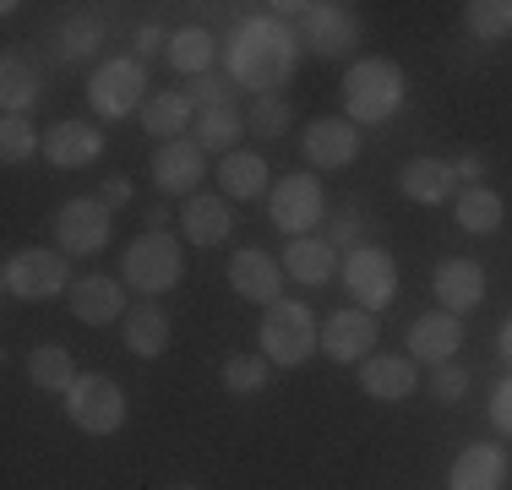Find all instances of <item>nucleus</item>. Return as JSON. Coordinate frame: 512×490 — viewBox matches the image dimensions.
<instances>
[{
    "label": "nucleus",
    "mask_w": 512,
    "mask_h": 490,
    "mask_svg": "<svg viewBox=\"0 0 512 490\" xmlns=\"http://www.w3.org/2000/svg\"><path fill=\"white\" fill-rule=\"evenodd\" d=\"M295 66H300V33L289 28V22H278V17L240 22V28L229 33V44H224L229 82H235L240 93H256V98L278 93L289 77H295Z\"/></svg>",
    "instance_id": "f257e3e1"
},
{
    "label": "nucleus",
    "mask_w": 512,
    "mask_h": 490,
    "mask_svg": "<svg viewBox=\"0 0 512 490\" xmlns=\"http://www.w3.org/2000/svg\"><path fill=\"white\" fill-rule=\"evenodd\" d=\"M409 98V77L398 60L387 55H365V60H349L344 71V115L355 120V126H382V120H393L398 109H404Z\"/></svg>",
    "instance_id": "f03ea898"
},
{
    "label": "nucleus",
    "mask_w": 512,
    "mask_h": 490,
    "mask_svg": "<svg viewBox=\"0 0 512 490\" xmlns=\"http://www.w3.org/2000/svg\"><path fill=\"white\" fill-rule=\"evenodd\" d=\"M0 289H6L11 300H28V305L71 294V256L60 251V245H22V251H11L6 267H0Z\"/></svg>",
    "instance_id": "7ed1b4c3"
},
{
    "label": "nucleus",
    "mask_w": 512,
    "mask_h": 490,
    "mask_svg": "<svg viewBox=\"0 0 512 490\" xmlns=\"http://www.w3.org/2000/svg\"><path fill=\"white\" fill-rule=\"evenodd\" d=\"M180 278H186V251H180V240L164 235V229H142V235L120 251V284L148 294V300L164 289H175Z\"/></svg>",
    "instance_id": "20e7f679"
},
{
    "label": "nucleus",
    "mask_w": 512,
    "mask_h": 490,
    "mask_svg": "<svg viewBox=\"0 0 512 490\" xmlns=\"http://www.w3.org/2000/svg\"><path fill=\"white\" fill-rule=\"evenodd\" d=\"M256 343H262V354L273 365H284V371H295V365H306L316 349H322V327H316V311L300 300H273L262 316V333H256Z\"/></svg>",
    "instance_id": "39448f33"
},
{
    "label": "nucleus",
    "mask_w": 512,
    "mask_h": 490,
    "mask_svg": "<svg viewBox=\"0 0 512 490\" xmlns=\"http://www.w3.org/2000/svg\"><path fill=\"white\" fill-rule=\"evenodd\" d=\"M148 66L137 55H109L88 71V104L99 120H126V115H142L148 104Z\"/></svg>",
    "instance_id": "423d86ee"
},
{
    "label": "nucleus",
    "mask_w": 512,
    "mask_h": 490,
    "mask_svg": "<svg viewBox=\"0 0 512 490\" xmlns=\"http://www.w3.org/2000/svg\"><path fill=\"white\" fill-rule=\"evenodd\" d=\"M273 11H289L295 17V33H300V49L322 60H344L360 49V17L355 6H322V0H300V6H273Z\"/></svg>",
    "instance_id": "0eeeda50"
},
{
    "label": "nucleus",
    "mask_w": 512,
    "mask_h": 490,
    "mask_svg": "<svg viewBox=\"0 0 512 490\" xmlns=\"http://www.w3.org/2000/svg\"><path fill=\"white\" fill-rule=\"evenodd\" d=\"M126 414H131L126 387H120L115 376H104V371L77 376V387L66 392V420L77 425V431H88V436H115L120 425H126Z\"/></svg>",
    "instance_id": "6e6552de"
},
{
    "label": "nucleus",
    "mask_w": 512,
    "mask_h": 490,
    "mask_svg": "<svg viewBox=\"0 0 512 490\" xmlns=\"http://www.w3.org/2000/svg\"><path fill=\"white\" fill-rule=\"evenodd\" d=\"M338 278H344L349 300H355L360 311H387V305L398 300V262L382 245H355V251H344Z\"/></svg>",
    "instance_id": "1a4fd4ad"
},
{
    "label": "nucleus",
    "mask_w": 512,
    "mask_h": 490,
    "mask_svg": "<svg viewBox=\"0 0 512 490\" xmlns=\"http://www.w3.org/2000/svg\"><path fill=\"white\" fill-rule=\"evenodd\" d=\"M322 213H327V196H322V180H316L311 169L284 175L267 191V218H273V229H284L289 240L311 235V229L322 224Z\"/></svg>",
    "instance_id": "9d476101"
},
{
    "label": "nucleus",
    "mask_w": 512,
    "mask_h": 490,
    "mask_svg": "<svg viewBox=\"0 0 512 490\" xmlns=\"http://www.w3.org/2000/svg\"><path fill=\"white\" fill-rule=\"evenodd\" d=\"M55 245L66 256H99L109 245V229H115V213L99 202V196H71V202L55 207Z\"/></svg>",
    "instance_id": "9b49d317"
},
{
    "label": "nucleus",
    "mask_w": 512,
    "mask_h": 490,
    "mask_svg": "<svg viewBox=\"0 0 512 490\" xmlns=\"http://www.w3.org/2000/svg\"><path fill=\"white\" fill-rule=\"evenodd\" d=\"M300 153L311 169H349L360 158V126L349 115H316L300 131Z\"/></svg>",
    "instance_id": "f8f14e48"
},
{
    "label": "nucleus",
    "mask_w": 512,
    "mask_h": 490,
    "mask_svg": "<svg viewBox=\"0 0 512 490\" xmlns=\"http://www.w3.org/2000/svg\"><path fill=\"white\" fill-rule=\"evenodd\" d=\"M431 289H436V311H453V316L480 311L485 294H491V284H485V267L469 262V256H447V262L431 273Z\"/></svg>",
    "instance_id": "ddd939ff"
},
{
    "label": "nucleus",
    "mask_w": 512,
    "mask_h": 490,
    "mask_svg": "<svg viewBox=\"0 0 512 490\" xmlns=\"http://www.w3.org/2000/svg\"><path fill=\"white\" fill-rule=\"evenodd\" d=\"M202 175H207V153H202V142L197 137H180V142H158V153H153V186L158 196H197L202 186Z\"/></svg>",
    "instance_id": "4468645a"
},
{
    "label": "nucleus",
    "mask_w": 512,
    "mask_h": 490,
    "mask_svg": "<svg viewBox=\"0 0 512 490\" xmlns=\"http://www.w3.org/2000/svg\"><path fill=\"white\" fill-rule=\"evenodd\" d=\"M322 354L338 365H360L376 354V316L349 305V311H333L322 322Z\"/></svg>",
    "instance_id": "2eb2a0df"
},
{
    "label": "nucleus",
    "mask_w": 512,
    "mask_h": 490,
    "mask_svg": "<svg viewBox=\"0 0 512 490\" xmlns=\"http://www.w3.org/2000/svg\"><path fill=\"white\" fill-rule=\"evenodd\" d=\"M229 289H235L240 300H251V305L267 311L273 300H284V262L267 256V251H256V245H246V251L229 256Z\"/></svg>",
    "instance_id": "dca6fc26"
},
{
    "label": "nucleus",
    "mask_w": 512,
    "mask_h": 490,
    "mask_svg": "<svg viewBox=\"0 0 512 490\" xmlns=\"http://www.w3.org/2000/svg\"><path fill=\"white\" fill-rule=\"evenodd\" d=\"M360 392L376 403H404L420 392V365H414V354H371V360H360Z\"/></svg>",
    "instance_id": "f3484780"
},
{
    "label": "nucleus",
    "mask_w": 512,
    "mask_h": 490,
    "mask_svg": "<svg viewBox=\"0 0 512 490\" xmlns=\"http://www.w3.org/2000/svg\"><path fill=\"white\" fill-rule=\"evenodd\" d=\"M71 316H77L82 327H109V322H126V289H120V278H109V273H88V278H77L71 284Z\"/></svg>",
    "instance_id": "a211bd4d"
},
{
    "label": "nucleus",
    "mask_w": 512,
    "mask_h": 490,
    "mask_svg": "<svg viewBox=\"0 0 512 490\" xmlns=\"http://www.w3.org/2000/svg\"><path fill=\"white\" fill-rule=\"evenodd\" d=\"M99 153H104V131L88 126V120H55L44 131V158L55 169H88L99 164Z\"/></svg>",
    "instance_id": "6ab92c4d"
},
{
    "label": "nucleus",
    "mask_w": 512,
    "mask_h": 490,
    "mask_svg": "<svg viewBox=\"0 0 512 490\" xmlns=\"http://www.w3.org/2000/svg\"><path fill=\"white\" fill-rule=\"evenodd\" d=\"M398 191H404L409 202H420V207H442V202H453L463 186H458L453 158H431V153H425V158H409V164H404Z\"/></svg>",
    "instance_id": "aec40b11"
},
{
    "label": "nucleus",
    "mask_w": 512,
    "mask_h": 490,
    "mask_svg": "<svg viewBox=\"0 0 512 490\" xmlns=\"http://www.w3.org/2000/svg\"><path fill=\"white\" fill-rule=\"evenodd\" d=\"M507 485V452L496 441H469L447 469V490H502Z\"/></svg>",
    "instance_id": "412c9836"
},
{
    "label": "nucleus",
    "mask_w": 512,
    "mask_h": 490,
    "mask_svg": "<svg viewBox=\"0 0 512 490\" xmlns=\"http://www.w3.org/2000/svg\"><path fill=\"white\" fill-rule=\"evenodd\" d=\"M458 349H463V316H453V311H425L409 327V354L425 365H447Z\"/></svg>",
    "instance_id": "4be33fe9"
},
{
    "label": "nucleus",
    "mask_w": 512,
    "mask_h": 490,
    "mask_svg": "<svg viewBox=\"0 0 512 490\" xmlns=\"http://www.w3.org/2000/svg\"><path fill=\"white\" fill-rule=\"evenodd\" d=\"M180 229H186L191 245H224L229 229H235V213H229V196H213V191H197L186 196V207H180Z\"/></svg>",
    "instance_id": "5701e85b"
},
{
    "label": "nucleus",
    "mask_w": 512,
    "mask_h": 490,
    "mask_svg": "<svg viewBox=\"0 0 512 490\" xmlns=\"http://www.w3.org/2000/svg\"><path fill=\"white\" fill-rule=\"evenodd\" d=\"M273 191V175H267V158L251 153V147H240V153L218 158V196H229V202H256V196Z\"/></svg>",
    "instance_id": "b1692460"
},
{
    "label": "nucleus",
    "mask_w": 512,
    "mask_h": 490,
    "mask_svg": "<svg viewBox=\"0 0 512 490\" xmlns=\"http://www.w3.org/2000/svg\"><path fill=\"white\" fill-rule=\"evenodd\" d=\"M333 273H338V245H333V240H322V235L289 240V251H284V278H295V284H306V289H322Z\"/></svg>",
    "instance_id": "393cba45"
},
{
    "label": "nucleus",
    "mask_w": 512,
    "mask_h": 490,
    "mask_svg": "<svg viewBox=\"0 0 512 490\" xmlns=\"http://www.w3.org/2000/svg\"><path fill=\"white\" fill-rule=\"evenodd\" d=\"M120 338H126V349L137 354V360H158V354L169 349V316L158 300H142L126 311V322H120Z\"/></svg>",
    "instance_id": "a878e982"
},
{
    "label": "nucleus",
    "mask_w": 512,
    "mask_h": 490,
    "mask_svg": "<svg viewBox=\"0 0 512 490\" xmlns=\"http://www.w3.org/2000/svg\"><path fill=\"white\" fill-rule=\"evenodd\" d=\"M191 98L180 93V88H164V93H153L148 104H142V131L148 137H158V142H180L186 137V126H191Z\"/></svg>",
    "instance_id": "bb28decb"
},
{
    "label": "nucleus",
    "mask_w": 512,
    "mask_h": 490,
    "mask_svg": "<svg viewBox=\"0 0 512 490\" xmlns=\"http://www.w3.org/2000/svg\"><path fill=\"white\" fill-rule=\"evenodd\" d=\"M164 60L180 71V77H207L213 71V60H218V39L207 28H175L169 33V49H164Z\"/></svg>",
    "instance_id": "cd10ccee"
},
{
    "label": "nucleus",
    "mask_w": 512,
    "mask_h": 490,
    "mask_svg": "<svg viewBox=\"0 0 512 490\" xmlns=\"http://www.w3.org/2000/svg\"><path fill=\"white\" fill-rule=\"evenodd\" d=\"M240 137H246V109H240V104L202 109V115H197V142H202V153L229 158V153H240Z\"/></svg>",
    "instance_id": "c85d7f7f"
},
{
    "label": "nucleus",
    "mask_w": 512,
    "mask_h": 490,
    "mask_svg": "<svg viewBox=\"0 0 512 490\" xmlns=\"http://www.w3.org/2000/svg\"><path fill=\"white\" fill-rule=\"evenodd\" d=\"M453 218H458V229H469V235H496L502 218H507V202L491 186H469V191L453 196Z\"/></svg>",
    "instance_id": "c756f323"
},
{
    "label": "nucleus",
    "mask_w": 512,
    "mask_h": 490,
    "mask_svg": "<svg viewBox=\"0 0 512 490\" xmlns=\"http://www.w3.org/2000/svg\"><path fill=\"white\" fill-rule=\"evenodd\" d=\"M39 93H44V82L33 71V60H22V55L0 60V104H6V115H28L39 104Z\"/></svg>",
    "instance_id": "7c9ffc66"
},
{
    "label": "nucleus",
    "mask_w": 512,
    "mask_h": 490,
    "mask_svg": "<svg viewBox=\"0 0 512 490\" xmlns=\"http://www.w3.org/2000/svg\"><path fill=\"white\" fill-rule=\"evenodd\" d=\"M28 382L39 392H71L77 387V360L66 354V343H39L28 354Z\"/></svg>",
    "instance_id": "2f4dec72"
},
{
    "label": "nucleus",
    "mask_w": 512,
    "mask_h": 490,
    "mask_svg": "<svg viewBox=\"0 0 512 490\" xmlns=\"http://www.w3.org/2000/svg\"><path fill=\"white\" fill-rule=\"evenodd\" d=\"M267 376H273V360L256 349V354H229L218 382H224V392H235V398H256L267 387Z\"/></svg>",
    "instance_id": "473e14b6"
},
{
    "label": "nucleus",
    "mask_w": 512,
    "mask_h": 490,
    "mask_svg": "<svg viewBox=\"0 0 512 490\" xmlns=\"http://www.w3.org/2000/svg\"><path fill=\"white\" fill-rule=\"evenodd\" d=\"M463 22H469V33L485 44L512 39V0H469V6H463Z\"/></svg>",
    "instance_id": "72a5a7b5"
},
{
    "label": "nucleus",
    "mask_w": 512,
    "mask_h": 490,
    "mask_svg": "<svg viewBox=\"0 0 512 490\" xmlns=\"http://www.w3.org/2000/svg\"><path fill=\"white\" fill-rule=\"evenodd\" d=\"M289 126H295V115H289V104H284L278 93H267V98H251V109H246V131H251V137L273 142V137H284Z\"/></svg>",
    "instance_id": "f704fd0d"
},
{
    "label": "nucleus",
    "mask_w": 512,
    "mask_h": 490,
    "mask_svg": "<svg viewBox=\"0 0 512 490\" xmlns=\"http://www.w3.org/2000/svg\"><path fill=\"white\" fill-rule=\"evenodd\" d=\"M33 153H44V137L33 131V120L28 115L0 120V158H6V164H28Z\"/></svg>",
    "instance_id": "c9c22d12"
},
{
    "label": "nucleus",
    "mask_w": 512,
    "mask_h": 490,
    "mask_svg": "<svg viewBox=\"0 0 512 490\" xmlns=\"http://www.w3.org/2000/svg\"><path fill=\"white\" fill-rule=\"evenodd\" d=\"M180 93L191 98V109H197V115H202V109H224V104H235V98H240V88L229 82V71H207V77H191Z\"/></svg>",
    "instance_id": "e433bc0d"
},
{
    "label": "nucleus",
    "mask_w": 512,
    "mask_h": 490,
    "mask_svg": "<svg viewBox=\"0 0 512 490\" xmlns=\"http://www.w3.org/2000/svg\"><path fill=\"white\" fill-rule=\"evenodd\" d=\"M425 392H431L436 403H463V398H469V371H463L458 360L431 365V376H425Z\"/></svg>",
    "instance_id": "4c0bfd02"
},
{
    "label": "nucleus",
    "mask_w": 512,
    "mask_h": 490,
    "mask_svg": "<svg viewBox=\"0 0 512 490\" xmlns=\"http://www.w3.org/2000/svg\"><path fill=\"white\" fill-rule=\"evenodd\" d=\"M99 39H104V28L93 17H71L66 33H60V49H66V60H88L99 49Z\"/></svg>",
    "instance_id": "58836bf2"
},
{
    "label": "nucleus",
    "mask_w": 512,
    "mask_h": 490,
    "mask_svg": "<svg viewBox=\"0 0 512 490\" xmlns=\"http://www.w3.org/2000/svg\"><path fill=\"white\" fill-rule=\"evenodd\" d=\"M491 425L502 436H512V376H502L496 382V392H491Z\"/></svg>",
    "instance_id": "ea45409f"
},
{
    "label": "nucleus",
    "mask_w": 512,
    "mask_h": 490,
    "mask_svg": "<svg viewBox=\"0 0 512 490\" xmlns=\"http://www.w3.org/2000/svg\"><path fill=\"white\" fill-rule=\"evenodd\" d=\"M453 169H458V186H463V191H469V186H485V158H480V153L453 158Z\"/></svg>",
    "instance_id": "a19ab883"
},
{
    "label": "nucleus",
    "mask_w": 512,
    "mask_h": 490,
    "mask_svg": "<svg viewBox=\"0 0 512 490\" xmlns=\"http://www.w3.org/2000/svg\"><path fill=\"white\" fill-rule=\"evenodd\" d=\"M99 202L109 207V213H115V207H126V202H131V180H126V175H109L104 191H99Z\"/></svg>",
    "instance_id": "79ce46f5"
},
{
    "label": "nucleus",
    "mask_w": 512,
    "mask_h": 490,
    "mask_svg": "<svg viewBox=\"0 0 512 490\" xmlns=\"http://www.w3.org/2000/svg\"><path fill=\"white\" fill-rule=\"evenodd\" d=\"M355 235H360V213H338V218H333V245L355 251Z\"/></svg>",
    "instance_id": "37998d69"
},
{
    "label": "nucleus",
    "mask_w": 512,
    "mask_h": 490,
    "mask_svg": "<svg viewBox=\"0 0 512 490\" xmlns=\"http://www.w3.org/2000/svg\"><path fill=\"white\" fill-rule=\"evenodd\" d=\"M153 49H169V39L158 28H137V55H153Z\"/></svg>",
    "instance_id": "c03bdc74"
},
{
    "label": "nucleus",
    "mask_w": 512,
    "mask_h": 490,
    "mask_svg": "<svg viewBox=\"0 0 512 490\" xmlns=\"http://www.w3.org/2000/svg\"><path fill=\"white\" fill-rule=\"evenodd\" d=\"M169 224V207H164V196H158V202L148 207V229H164Z\"/></svg>",
    "instance_id": "a18cd8bd"
},
{
    "label": "nucleus",
    "mask_w": 512,
    "mask_h": 490,
    "mask_svg": "<svg viewBox=\"0 0 512 490\" xmlns=\"http://www.w3.org/2000/svg\"><path fill=\"white\" fill-rule=\"evenodd\" d=\"M496 349H502V360H512V316L502 322V333H496Z\"/></svg>",
    "instance_id": "49530a36"
},
{
    "label": "nucleus",
    "mask_w": 512,
    "mask_h": 490,
    "mask_svg": "<svg viewBox=\"0 0 512 490\" xmlns=\"http://www.w3.org/2000/svg\"><path fill=\"white\" fill-rule=\"evenodd\" d=\"M175 490H197V485H175Z\"/></svg>",
    "instance_id": "de8ad7c7"
}]
</instances>
